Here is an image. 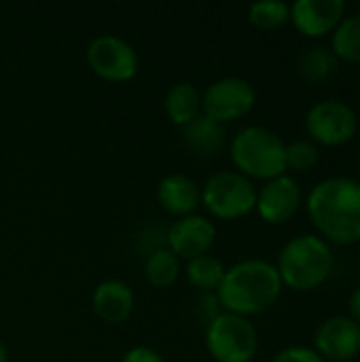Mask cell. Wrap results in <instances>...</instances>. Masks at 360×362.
I'll list each match as a JSON object with an SVG mask.
<instances>
[{
	"mask_svg": "<svg viewBox=\"0 0 360 362\" xmlns=\"http://www.w3.org/2000/svg\"><path fill=\"white\" fill-rule=\"evenodd\" d=\"M308 216L318 235L329 244L360 242V182L346 176L320 180L306 199Z\"/></svg>",
	"mask_w": 360,
	"mask_h": 362,
	"instance_id": "obj_1",
	"label": "cell"
},
{
	"mask_svg": "<svg viewBox=\"0 0 360 362\" xmlns=\"http://www.w3.org/2000/svg\"><path fill=\"white\" fill-rule=\"evenodd\" d=\"M282 280L274 263L263 259H244L227 267L216 299L223 312L244 318L272 310L282 295Z\"/></svg>",
	"mask_w": 360,
	"mask_h": 362,
	"instance_id": "obj_2",
	"label": "cell"
},
{
	"mask_svg": "<svg viewBox=\"0 0 360 362\" xmlns=\"http://www.w3.org/2000/svg\"><path fill=\"white\" fill-rule=\"evenodd\" d=\"M333 265L335 257L331 244L316 233H301L291 238L282 246L276 261L282 286L297 293L320 288L333 274Z\"/></svg>",
	"mask_w": 360,
	"mask_h": 362,
	"instance_id": "obj_3",
	"label": "cell"
},
{
	"mask_svg": "<svg viewBox=\"0 0 360 362\" xmlns=\"http://www.w3.org/2000/svg\"><path fill=\"white\" fill-rule=\"evenodd\" d=\"M236 172L255 180H272L286 174V142L269 127L246 125L229 142Z\"/></svg>",
	"mask_w": 360,
	"mask_h": 362,
	"instance_id": "obj_4",
	"label": "cell"
},
{
	"mask_svg": "<svg viewBox=\"0 0 360 362\" xmlns=\"http://www.w3.org/2000/svg\"><path fill=\"white\" fill-rule=\"evenodd\" d=\"M202 206L219 221H240L255 212L257 187L236 170L214 172L202 187Z\"/></svg>",
	"mask_w": 360,
	"mask_h": 362,
	"instance_id": "obj_5",
	"label": "cell"
},
{
	"mask_svg": "<svg viewBox=\"0 0 360 362\" xmlns=\"http://www.w3.org/2000/svg\"><path fill=\"white\" fill-rule=\"evenodd\" d=\"M206 350L216 362H252L259 333L250 318L221 312L206 325Z\"/></svg>",
	"mask_w": 360,
	"mask_h": 362,
	"instance_id": "obj_6",
	"label": "cell"
},
{
	"mask_svg": "<svg viewBox=\"0 0 360 362\" xmlns=\"http://www.w3.org/2000/svg\"><path fill=\"white\" fill-rule=\"evenodd\" d=\"M306 132L318 148H337L354 140L359 117L354 108L342 100H320L306 112Z\"/></svg>",
	"mask_w": 360,
	"mask_h": 362,
	"instance_id": "obj_7",
	"label": "cell"
},
{
	"mask_svg": "<svg viewBox=\"0 0 360 362\" xmlns=\"http://www.w3.org/2000/svg\"><path fill=\"white\" fill-rule=\"evenodd\" d=\"M87 66L91 72L108 83H125L138 74V51L125 38L117 34L95 36L85 51Z\"/></svg>",
	"mask_w": 360,
	"mask_h": 362,
	"instance_id": "obj_8",
	"label": "cell"
},
{
	"mask_svg": "<svg viewBox=\"0 0 360 362\" xmlns=\"http://www.w3.org/2000/svg\"><path fill=\"white\" fill-rule=\"evenodd\" d=\"M257 104V91L242 76H223L202 91V112L219 123H231L246 117Z\"/></svg>",
	"mask_w": 360,
	"mask_h": 362,
	"instance_id": "obj_9",
	"label": "cell"
},
{
	"mask_svg": "<svg viewBox=\"0 0 360 362\" xmlns=\"http://www.w3.org/2000/svg\"><path fill=\"white\" fill-rule=\"evenodd\" d=\"M216 242V227L208 216L189 214L176 218L166 233V248L180 261H191L202 255H210Z\"/></svg>",
	"mask_w": 360,
	"mask_h": 362,
	"instance_id": "obj_10",
	"label": "cell"
},
{
	"mask_svg": "<svg viewBox=\"0 0 360 362\" xmlns=\"http://www.w3.org/2000/svg\"><path fill=\"white\" fill-rule=\"evenodd\" d=\"M303 193L299 182L282 174L278 178L267 180L261 189H257V214L269 225H284L289 223L301 208Z\"/></svg>",
	"mask_w": 360,
	"mask_h": 362,
	"instance_id": "obj_11",
	"label": "cell"
},
{
	"mask_svg": "<svg viewBox=\"0 0 360 362\" xmlns=\"http://www.w3.org/2000/svg\"><path fill=\"white\" fill-rule=\"evenodd\" d=\"M314 350L327 362H350L360 356V327L350 316H331L314 333Z\"/></svg>",
	"mask_w": 360,
	"mask_h": 362,
	"instance_id": "obj_12",
	"label": "cell"
},
{
	"mask_svg": "<svg viewBox=\"0 0 360 362\" xmlns=\"http://www.w3.org/2000/svg\"><path fill=\"white\" fill-rule=\"evenodd\" d=\"M346 17L344 0H297L291 4V23L308 38L333 34Z\"/></svg>",
	"mask_w": 360,
	"mask_h": 362,
	"instance_id": "obj_13",
	"label": "cell"
},
{
	"mask_svg": "<svg viewBox=\"0 0 360 362\" xmlns=\"http://www.w3.org/2000/svg\"><path fill=\"white\" fill-rule=\"evenodd\" d=\"M136 305V295L132 286L123 280H104L93 288L91 295V308L95 316L106 325H123L132 314Z\"/></svg>",
	"mask_w": 360,
	"mask_h": 362,
	"instance_id": "obj_14",
	"label": "cell"
},
{
	"mask_svg": "<svg viewBox=\"0 0 360 362\" xmlns=\"http://www.w3.org/2000/svg\"><path fill=\"white\" fill-rule=\"evenodd\" d=\"M157 202L168 214L182 218L202 206V187L187 174H168L157 187Z\"/></svg>",
	"mask_w": 360,
	"mask_h": 362,
	"instance_id": "obj_15",
	"label": "cell"
},
{
	"mask_svg": "<svg viewBox=\"0 0 360 362\" xmlns=\"http://www.w3.org/2000/svg\"><path fill=\"white\" fill-rule=\"evenodd\" d=\"M182 144L197 157H216L227 144V129L208 115H197L191 123L180 127Z\"/></svg>",
	"mask_w": 360,
	"mask_h": 362,
	"instance_id": "obj_16",
	"label": "cell"
},
{
	"mask_svg": "<svg viewBox=\"0 0 360 362\" xmlns=\"http://www.w3.org/2000/svg\"><path fill=\"white\" fill-rule=\"evenodd\" d=\"M163 110L176 127H185L197 115H202V91L193 83H176L166 91Z\"/></svg>",
	"mask_w": 360,
	"mask_h": 362,
	"instance_id": "obj_17",
	"label": "cell"
},
{
	"mask_svg": "<svg viewBox=\"0 0 360 362\" xmlns=\"http://www.w3.org/2000/svg\"><path fill=\"white\" fill-rule=\"evenodd\" d=\"M225 272H227V267L214 255L195 257L191 261H185V267H182V274H185L187 282L195 291H199L204 295H214L216 293V288L223 282Z\"/></svg>",
	"mask_w": 360,
	"mask_h": 362,
	"instance_id": "obj_18",
	"label": "cell"
},
{
	"mask_svg": "<svg viewBox=\"0 0 360 362\" xmlns=\"http://www.w3.org/2000/svg\"><path fill=\"white\" fill-rule=\"evenodd\" d=\"M339 59L331 51V47L314 45L308 47L299 57V72L308 83H325L339 72Z\"/></svg>",
	"mask_w": 360,
	"mask_h": 362,
	"instance_id": "obj_19",
	"label": "cell"
},
{
	"mask_svg": "<svg viewBox=\"0 0 360 362\" xmlns=\"http://www.w3.org/2000/svg\"><path fill=\"white\" fill-rule=\"evenodd\" d=\"M182 274L180 259L172 255L166 246L155 248L146 255L144 261V278L153 288H168L172 286Z\"/></svg>",
	"mask_w": 360,
	"mask_h": 362,
	"instance_id": "obj_20",
	"label": "cell"
},
{
	"mask_svg": "<svg viewBox=\"0 0 360 362\" xmlns=\"http://www.w3.org/2000/svg\"><path fill=\"white\" fill-rule=\"evenodd\" d=\"M331 51L339 62L360 66V13L346 15L333 30Z\"/></svg>",
	"mask_w": 360,
	"mask_h": 362,
	"instance_id": "obj_21",
	"label": "cell"
},
{
	"mask_svg": "<svg viewBox=\"0 0 360 362\" xmlns=\"http://www.w3.org/2000/svg\"><path fill=\"white\" fill-rule=\"evenodd\" d=\"M248 21L257 30H278L291 21V4L282 0H261L248 6Z\"/></svg>",
	"mask_w": 360,
	"mask_h": 362,
	"instance_id": "obj_22",
	"label": "cell"
},
{
	"mask_svg": "<svg viewBox=\"0 0 360 362\" xmlns=\"http://www.w3.org/2000/svg\"><path fill=\"white\" fill-rule=\"evenodd\" d=\"M318 161H320V148L312 140L301 138L286 144V170L310 172L318 165Z\"/></svg>",
	"mask_w": 360,
	"mask_h": 362,
	"instance_id": "obj_23",
	"label": "cell"
},
{
	"mask_svg": "<svg viewBox=\"0 0 360 362\" xmlns=\"http://www.w3.org/2000/svg\"><path fill=\"white\" fill-rule=\"evenodd\" d=\"M272 362H327L314 348L306 346H289L280 350Z\"/></svg>",
	"mask_w": 360,
	"mask_h": 362,
	"instance_id": "obj_24",
	"label": "cell"
},
{
	"mask_svg": "<svg viewBox=\"0 0 360 362\" xmlns=\"http://www.w3.org/2000/svg\"><path fill=\"white\" fill-rule=\"evenodd\" d=\"M121 362H166V358L149 346H136L121 356Z\"/></svg>",
	"mask_w": 360,
	"mask_h": 362,
	"instance_id": "obj_25",
	"label": "cell"
},
{
	"mask_svg": "<svg viewBox=\"0 0 360 362\" xmlns=\"http://www.w3.org/2000/svg\"><path fill=\"white\" fill-rule=\"evenodd\" d=\"M348 316L356 322L360 327V286H356L354 291H352V295H350V299H348Z\"/></svg>",
	"mask_w": 360,
	"mask_h": 362,
	"instance_id": "obj_26",
	"label": "cell"
},
{
	"mask_svg": "<svg viewBox=\"0 0 360 362\" xmlns=\"http://www.w3.org/2000/svg\"><path fill=\"white\" fill-rule=\"evenodd\" d=\"M0 362H8V352H6V346L2 344V339H0Z\"/></svg>",
	"mask_w": 360,
	"mask_h": 362,
	"instance_id": "obj_27",
	"label": "cell"
},
{
	"mask_svg": "<svg viewBox=\"0 0 360 362\" xmlns=\"http://www.w3.org/2000/svg\"><path fill=\"white\" fill-rule=\"evenodd\" d=\"M359 174H360V155H359ZM360 182V180H359Z\"/></svg>",
	"mask_w": 360,
	"mask_h": 362,
	"instance_id": "obj_28",
	"label": "cell"
}]
</instances>
